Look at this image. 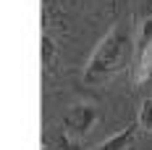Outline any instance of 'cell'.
Wrapping results in <instances>:
<instances>
[{"mask_svg": "<svg viewBox=\"0 0 152 150\" xmlns=\"http://www.w3.org/2000/svg\"><path fill=\"white\" fill-rule=\"evenodd\" d=\"M152 45V18H147L142 24V32H139V55Z\"/></svg>", "mask_w": 152, "mask_h": 150, "instance_id": "obj_6", "label": "cell"}, {"mask_svg": "<svg viewBox=\"0 0 152 150\" xmlns=\"http://www.w3.org/2000/svg\"><path fill=\"white\" fill-rule=\"evenodd\" d=\"M61 145L66 150H84V148H81V142H79V137H71V134H63L61 137Z\"/></svg>", "mask_w": 152, "mask_h": 150, "instance_id": "obj_8", "label": "cell"}, {"mask_svg": "<svg viewBox=\"0 0 152 150\" xmlns=\"http://www.w3.org/2000/svg\"><path fill=\"white\" fill-rule=\"evenodd\" d=\"M94 121H97V111L92 105H76L66 116V132L71 137H84L94 126Z\"/></svg>", "mask_w": 152, "mask_h": 150, "instance_id": "obj_2", "label": "cell"}, {"mask_svg": "<svg viewBox=\"0 0 152 150\" xmlns=\"http://www.w3.org/2000/svg\"><path fill=\"white\" fill-rule=\"evenodd\" d=\"M129 53H131L129 24H118V27H113L107 32L105 40L92 53L89 63H87V71H84V82L87 84H97V82H105L113 74H118L126 66Z\"/></svg>", "mask_w": 152, "mask_h": 150, "instance_id": "obj_1", "label": "cell"}, {"mask_svg": "<svg viewBox=\"0 0 152 150\" xmlns=\"http://www.w3.org/2000/svg\"><path fill=\"white\" fill-rule=\"evenodd\" d=\"M53 58H55V45L47 34H42V63H45V69L53 66Z\"/></svg>", "mask_w": 152, "mask_h": 150, "instance_id": "obj_7", "label": "cell"}, {"mask_svg": "<svg viewBox=\"0 0 152 150\" xmlns=\"http://www.w3.org/2000/svg\"><path fill=\"white\" fill-rule=\"evenodd\" d=\"M139 126L152 132V98H147L142 103V111H139Z\"/></svg>", "mask_w": 152, "mask_h": 150, "instance_id": "obj_5", "label": "cell"}, {"mask_svg": "<svg viewBox=\"0 0 152 150\" xmlns=\"http://www.w3.org/2000/svg\"><path fill=\"white\" fill-rule=\"evenodd\" d=\"M134 132H137L134 126H126V129H121V132H115L113 137H107L97 150H126L129 145H131V140H134Z\"/></svg>", "mask_w": 152, "mask_h": 150, "instance_id": "obj_3", "label": "cell"}, {"mask_svg": "<svg viewBox=\"0 0 152 150\" xmlns=\"http://www.w3.org/2000/svg\"><path fill=\"white\" fill-rule=\"evenodd\" d=\"M150 76H152V45L142 53V63H139V76L137 79L139 82H147Z\"/></svg>", "mask_w": 152, "mask_h": 150, "instance_id": "obj_4", "label": "cell"}]
</instances>
